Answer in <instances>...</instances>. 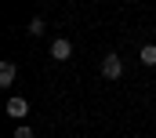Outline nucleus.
<instances>
[{
  "label": "nucleus",
  "instance_id": "nucleus-1",
  "mask_svg": "<svg viewBox=\"0 0 156 138\" xmlns=\"http://www.w3.org/2000/svg\"><path fill=\"white\" fill-rule=\"evenodd\" d=\"M102 76H105V80H120V76H123V62H120V55H105V62H102Z\"/></svg>",
  "mask_w": 156,
  "mask_h": 138
},
{
  "label": "nucleus",
  "instance_id": "nucleus-2",
  "mask_svg": "<svg viewBox=\"0 0 156 138\" xmlns=\"http://www.w3.org/2000/svg\"><path fill=\"white\" fill-rule=\"evenodd\" d=\"M69 55H73V44H69L66 36H58V40L51 44V58H55V62H66Z\"/></svg>",
  "mask_w": 156,
  "mask_h": 138
},
{
  "label": "nucleus",
  "instance_id": "nucleus-3",
  "mask_svg": "<svg viewBox=\"0 0 156 138\" xmlns=\"http://www.w3.org/2000/svg\"><path fill=\"white\" fill-rule=\"evenodd\" d=\"M26 113H29V102H26V98H11V102H7V116L26 120Z\"/></svg>",
  "mask_w": 156,
  "mask_h": 138
},
{
  "label": "nucleus",
  "instance_id": "nucleus-4",
  "mask_svg": "<svg viewBox=\"0 0 156 138\" xmlns=\"http://www.w3.org/2000/svg\"><path fill=\"white\" fill-rule=\"evenodd\" d=\"M15 76H18L15 62H4V66H0V87H11V84H15Z\"/></svg>",
  "mask_w": 156,
  "mask_h": 138
},
{
  "label": "nucleus",
  "instance_id": "nucleus-5",
  "mask_svg": "<svg viewBox=\"0 0 156 138\" xmlns=\"http://www.w3.org/2000/svg\"><path fill=\"white\" fill-rule=\"evenodd\" d=\"M138 58H142L145 66H156V44H145V47L138 51Z\"/></svg>",
  "mask_w": 156,
  "mask_h": 138
},
{
  "label": "nucleus",
  "instance_id": "nucleus-6",
  "mask_svg": "<svg viewBox=\"0 0 156 138\" xmlns=\"http://www.w3.org/2000/svg\"><path fill=\"white\" fill-rule=\"evenodd\" d=\"M29 33H33V36L44 33V18H33V22H29Z\"/></svg>",
  "mask_w": 156,
  "mask_h": 138
},
{
  "label": "nucleus",
  "instance_id": "nucleus-7",
  "mask_svg": "<svg viewBox=\"0 0 156 138\" xmlns=\"http://www.w3.org/2000/svg\"><path fill=\"white\" fill-rule=\"evenodd\" d=\"M15 138H33V131H29L26 124H18V127H15Z\"/></svg>",
  "mask_w": 156,
  "mask_h": 138
}]
</instances>
